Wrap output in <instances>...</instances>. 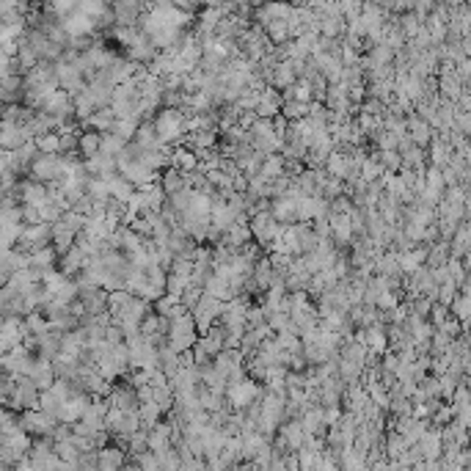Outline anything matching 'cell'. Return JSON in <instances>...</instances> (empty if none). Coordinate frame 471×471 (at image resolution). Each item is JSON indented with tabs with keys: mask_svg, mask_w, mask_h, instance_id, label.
<instances>
[{
	"mask_svg": "<svg viewBox=\"0 0 471 471\" xmlns=\"http://www.w3.org/2000/svg\"><path fill=\"white\" fill-rule=\"evenodd\" d=\"M257 394H260V389H257L251 380H238V383L229 386V400H231L234 405H249Z\"/></svg>",
	"mask_w": 471,
	"mask_h": 471,
	"instance_id": "obj_1",
	"label": "cell"
},
{
	"mask_svg": "<svg viewBox=\"0 0 471 471\" xmlns=\"http://www.w3.org/2000/svg\"><path fill=\"white\" fill-rule=\"evenodd\" d=\"M405 127L411 130V133H408V138H411V143H413V146H419V149H422V146H427V143L433 141V130H430L422 119L411 116V119H405Z\"/></svg>",
	"mask_w": 471,
	"mask_h": 471,
	"instance_id": "obj_2",
	"label": "cell"
},
{
	"mask_svg": "<svg viewBox=\"0 0 471 471\" xmlns=\"http://www.w3.org/2000/svg\"><path fill=\"white\" fill-rule=\"evenodd\" d=\"M100 141H102V135L100 133H80L78 135V154H83L86 160H91V157H97L100 154Z\"/></svg>",
	"mask_w": 471,
	"mask_h": 471,
	"instance_id": "obj_3",
	"label": "cell"
},
{
	"mask_svg": "<svg viewBox=\"0 0 471 471\" xmlns=\"http://www.w3.org/2000/svg\"><path fill=\"white\" fill-rule=\"evenodd\" d=\"M260 176L268 179V182H276L279 176H284V160H282V154H268L262 160V165H260Z\"/></svg>",
	"mask_w": 471,
	"mask_h": 471,
	"instance_id": "obj_4",
	"label": "cell"
},
{
	"mask_svg": "<svg viewBox=\"0 0 471 471\" xmlns=\"http://www.w3.org/2000/svg\"><path fill=\"white\" fill-rule=\"evenodd\" d=\"M430 320H433V325H444V320L449 317V309L446 306H441V303H433V309H430V314H427Z\"/></svg>",
	"mask_w": 471,
	"mask_h": 471,
	"instance_id": "obj_5",
	"label": "cell"
}]
</instances>
